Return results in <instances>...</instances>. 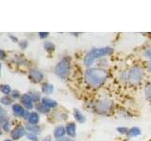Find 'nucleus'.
<instances>
[{
  "label": "nucleus",
  "instance_id": "nucleus-23",
  "mask_svg": "<svg viewBox=\"0 0 151 141\" xmlns=\"http://www.w3.org/2000/svg\"><path fill=\"white\" fill-rule=\"evenodd\" d=\"M1 103H3V105H9L12 103V99L11 98H9L8 96H4V97H2L1 98Z\"/></svg>",
  "mask_w": 151,
  "mask_h": 141
},
{
  "label": "nucleus",
  "instance_id": "nucleus-36",
  "mask_svg": "<svg viewBox=\"0 0 151 141\" xmlns=\"http://www.w3.org/2000/svg\"><path fill=\"white\" fill-rule=\"evenodd\" d=\"M9 38H11V39L13 41V42H16L17 41V39H16V38H14L13 36H9Z\"/></svg>",
  "mask_w": 151,
  "mask_h": 141
},
{
  "label": "nucleus",
  "instance_id": "nucleus-29",
  "mask_svg": "<svg viewBox=\"0 0 151 141\" xmlns=\"http://www.w3.org/2000/svg\"><path fill=\"white\" fill-rule=\"evenodd\" d=\"M19 46H20L22 49L27 48V41H21L20 42H19Z\"/></svg>",
  "mask_w": 151,
  "mask_h": 141
},
{
  "label": "nucleus",
  "instance_id": "nucleus-17",
  "mask_svg": "<svg viewBox=\"0 0 151 141\" xmlns=\"http://www.w3.org/2000/svg\"><path fill=\"white\" fill-rule=\"evenodd\" d=\"M36 108H37V110L42 113V114H46V113H48L50 111V109L47 106H45L44 103H37V105H36Z\"/></svg>",
  "mask_w": 151,
  "mask_h": 141
},
{
  "label": "nucleus",
  "instance_id": "nucleus-9",
  "mask_svg": "<svg viewBox=\"0 0 151 141\" xmlns=\"http://www.w3.org/2000/svg\"><path fill=\"white\" fill-rule=\"evenodd\" d=\"M21 101H22V103L24 105V106H25L27 109H32L33 108V103L34 102H33L31 96L28 93L24 94V95L21 97Z\"/></svg>",
  "mask_w": 151,
  "mask_h": 141
},
{
  "label": "nucleus",
  "instance_id": "nucleus-4",
  "mask_svg": "<svg viewBox=\"0 0 151 141\" xmlns=\"http://www.w3.org/2000/svg\"><path fill=\"white\" fill-rule=\"evenodd\" d=\"M144 77V72L140 67H132L127 72V80L132 85H136L142 81Z\"/></svg>",
  "mask_w": 151,
  "mask_h": 141
},
{
  "label": "nucleus",
  "instance_id": "nucleus-5",
  "mask_svg": "<svg viewBox=\"0 0 151 141\" xmlns=\"http://www.w3.org/2000/svg\"><path fill=\"white\" fill-rule=\"evenodd\" d=\"M113 103L110 100H99L94 103L93 108L99 114H108L111 110Z\"/></svg>",
  "mask_w": 151,
  "mask_h": 141
},
{
  "label": "nucleus",
  "instance_id": "nucleus-31",
  "mask_svg": "<svg viewBox=\"0 0 151 141\" xmlns=\"http://www.w3.org/2000/svg\"><path fill=\"white\" fill-rule=\"evenodd\" d=\"M48 34H49L48 32H40L39 37L41 38V39H45V38H46L47 36H48Z\"/></svg>",
  "mask_w": 151,
  "mask_h": 141
},
{
  "label": "nucleus",
  "instance_id": "nucleus-30",
  "mask_svg": "<svg viewBox=\"0 0 151 141\" xmlns=\"http://www.w3.org/2000/svg\"><path fill=\"white\" fill-rule=\"evenodd\" d=\"M12 97L13 99H18L19 97H20V93H19V91H17V90H14L12 92Z\"/></svg>",
  "mask_w": 151,
  "mask_h": 141
},
{
  "label": "nucleus",
  "instance_id": "nucleus-22",
  "mask_svg": "<svg viewBox=\"0 0 151 141\" xmlns=\"http://www.w3.org/2000/svg\"><path fill=\"white\" fill-rule=\"evenodd\" d=\"M28 94H29V95L31 96L32 100H33V102H34V103L39 102V100H40V94L38 93V92H29Z\"/></svg>",
  "mask_w": 151,
  "mask_h": 141
},
{
  "label": "nucleus",
  "instance_id": "nucleus-27",
  "mask_svg": "<svg viewBox=\"0 0 151 141\" xmlns=\"http://www.w3.org/2000/svg\"><path fill=\"white\" fill-rule=\"evenodd\" d=\"M117 131L120 134H127V132H129V130L126 127H119V128H117Z\"/></svg>",
  "mask_w": 151,
  "mask_h": 141
},
{
  "label": "nucleus",
  "instance_id": "nucleus-21",
  "mask_svg": "<svg viewBox=\"0 0 151 141\" xmlns=\"http://www.w3.org/2000/svg\"><path fill=\"white\" fill-rule=\"evenodd\" d=\"M145 97L148 100H151V84H147L145 88Z\"/></svg>",
  "mask_w": 151,
  "mask_h": 141
},
{
  "label": "nucleus",
  "instance_id": "nucleus-7",
  "mask_svg": "<svg viewBox=\"0 0 151 141\" xmlns=\"http://www.w3.org/2000/svg\"><path fill=\"white\" fill-rule=\"evenodd\" d=\"M29 77L31 78L33 82L40 83L41 81H42V79H44V74H42V73L39 70L32 69L29 70Z\"/></svg>",
  "mask_w": 151,
  "mask_h": 141
},
{
  "label": "nucleus",
  "instance_id": "nucleus-24",
  "mask_svg": "<svg viewBox=\"0 0 151 141\" xmlns=\"http://www.w3.org/2000/svg\"><path fill=\"white\" fill-rule=\"evenodd\" d=\"M2 124V129L5 131V132H9V129H11V125H9V122L8 121V120L6 121H4Z\"/></svg>",
  "mask_w": 151,
  "mask_h": 141
},
{
  "label": "nucleus",
  "instance_id": "nucleus-20",
  "mask_svg": "<svg viewBox=\"0 0 151 141\" xmlns=\"http://www.w3.org/2000/svg\"><path fill=\"white\" fill-rule=\"evenodd\" d=\"M44 48L47 52H53L55 50V45L52 43L51 41H45L44 43Z\"/></svg>",
  "mask_w": 151,
  "mask_h": 141
},
{
  "label": "nucleus",
  "instance_id": "nucleus-35",
  "mask_svg": "<svg viewBox=\"0 0 151 141\" xmlns=\"http://www.w3.org/2000/svg\"><path fill=\"white\" fill-rule=\"evenodd\" d=\"M51 137H50V136H46V137H45L44 138V140H42V141H51V139H50Z\"/></svg>",
  "mask_w": 151,
  "mask_h": 141
},
{
  "label": "nucleus",
  "instance_id": "nucleus-18",
  "mask_svg": "<svg viewBox=\"0 0 151 141\" xmlns=\"http://www.w3.org/2000/svg\"><path fill=\"white\" fill-rule=\"evenodd\" d=\"M42 91H44L45 93H51L52 91L54 90V86L53 85H51V84H48V83H45L42 85Z\"/></svg>",
  "mask_w": 151,
  "mask_h": 141
},
{
  "label": "nucleus",
  "instance_id": "nucleus-26",
  "mask_svg": "<svg viewBox=\"0 0 151 141\" xmlns=\"http://www.w3.org/2000/svg\"><path fill=\"white\" fill-rule=\"evenodd\" d=\"M144 56H145L146 58H148V59L151 60V49H146L144 52Z\"/></svg>",
  "mask_w": 151,
  "mask_h": 141
},
{
  "label": "nucleus",
  "instance_id": "nucleus-8",
  "mask_svg": "<svg viewBox=\"0 0 151 141\" xmlns=\"http://www.w3.org/2000/svg\"><path fill=\"white\" fill-rule=\"evenodd\" d=\"M12 111L14 113V115L17 117H21V118H27L28 115H29V114H27V112L25 108L21 106L20 105H17V103L12 105Z\"/></svg>",
  "mask_w": 151,
  "mask_h": 141
},
{
  "label": "nucleus",
  "instance_id": "nucleus-16",
  "mask_svg": "<svg viewBox=\"0 0 151 141\" xmlns=\"http://www.w3.org/2000/svg\"><path fill=\"white\" fill-rule=\"evenodd\" d=\"M139 135H141V130L137 127H133L129 130L127 132V135L130 136V137H134V136H138Z\"/></svg>",
  "mask_w": 151,
  "mask_h": 141
},
{
  "label": "nucleus",
  "instance_id": "nucleus-11",
  "mask_svg": "<svg viewBox=\"0 0 151 141\" xmlns=\"http://www.w3.org/2000/svg\"><path fill=\"white\" fill-rule=\"evenodd\" d=\"M66 133L68 134V135L72 136V137H74V136L76 135V132H77V126H76L75 123H73V122H70V123H68L67 125H66Z\"/></svg>",
  "mask_w": 151,
  "mask_h": 141
},
{
  "label": "nucleus",
  "instance_id": "nucleus-34",
  "mask_svg": "<svg viewBox=\"0 0 151 141\" xmlns=\"http://www.w3.org/2000/svg\"><path fill=\"white\" fill-rule=\"evenodd\" d=\"M147 69H148V72L151 73V62H149V63L147 64Z\"/></svg>",
  "mask_w": 151,
  "mask_h": 141
},
{
  "label": "nucleus",
  "instance_id": "nucleus-14",
  "mask_svg": "<svg viewBox=\"0 0 151 141\" xmlns=\"http://www.w3.org/2000/svg\"><path fill=\"white\" fill-rule=\"evenodd\" d=\"M27 129L29 132L30 134L33 135H39L41 133V128L38 125H32V124H27Z\"/></svg>",
  "mask_w": 151,
  "mask_h": 141
},
{
  "label": "nucleus",
  "instance_id": "nucleus-33",
  "mask_svg": "<svg viewBox=\"0 0 151 141\" xmlns=\"http://www.w3.org/2000/svg\"><path fill=\"white\" fill-rule=\"evenodd\" d=\"M0 54H1V58L3 59L5 58V53H4V51L3 50H0Z\"/></svg>",
  "mask_w": 151,
  "mask_h": 141
},
{
  "label": "nucleus",
  "instance_id": "nucleus-13",
  "mask_svg": "<svg viewBox=\"0 0 151 141\" xmlns=\"http://www.w3.org/2000/svg\"><path fill=\"white\" fill-rule=\"evenodd\" d=\"M42 103H44V105L48 108H54L58 105V103H57L56 101L52 100V99H49V98H45V97L42 99Z\"/></svg>",
  "mask_w": 151,
  "mask_h": 141
},
{
  "label": "nucleus",
  "instance_id": "nucleus-10",
  "mask_svg": "<svg viewBox=\"0 0 151 141\" xmlns=\"http://www.w3.org/2000/svg\"><path fill=\"white\" fill-rule=\"evenodd\" d=\"M27 120H28V122H29V124L37 125V123L40 120V117H39V115H38L37 112H31L30 114L28 115Z\"/></svg>",
  "mask_w": 151,
  "mask_h": 141
},
{
  "label": "nucleus",
  "instance_id": "nucleus-19",
  "mask_svg": "<svg viewBox=\"0 0 151 141\" xmlns=\"http://www.w3.org/2000/svg\"><path fill=\"white\" fill-rule=\"evenodd\" d=\"M0 89H1V92L3 94H5L6 96H8V94L12 93V88L11 87L9 86V85H1V87H0Z\"/></svg>",
  "mask_w": 151,
  "mask_h": 141
},
{
  "label": "nucleus",
  "instance_id": "nucleus-6",
  "mask_svg": "<svg viewBox=\"0 0 151 141\" xmlns=\"http://www.w3.org/2000/svg\"><path fill=\"white\" fill-rule=\"evenodd\" d=\"M27 135V131L26 129L24 128L23 126H17L16 128H14L12 132V134H11V136H12V138L14 139V140H17L19 138H21L23 137L24 135Z\"/></svg>",
  "mask_w": 151,
  "mask_h": 141
},
{
  "label": "nucleus",
  "instance_id": "nucleus-12",
  "mask_svg": "<svg viewBox=\"0 0 151 141\" xmlns=\"http://www.w3.org/2000/svg\"><path fill=\"white\" fill-rule=\"evenodd\" d=\"M65 133H66V129L63 126H58V127H56L54 130V135H55V137L58 139L63 138V136L65 135Z\"/></svg>",
  "mask_w": 151,
  "mask_h": 141
},
{
  "label": "nucleus",
  "instance_id": "nucleus-28",
  "mask_svg": "<svg viewBox=\"0 0 151 141\" xmlns=\"http://www.w3.org/2000/svg\"><path fill=\"white\" fill-rule=\"evenodd\" d=\"M27 138L29 140H32V141H38V137L36 135H33V134H28L27 135Z\"/></svg>",
  "mask_w": 151,
  "mask_h": 141
},
{
  "label": "nucleus",
  "instance_id": "nucleus-37",
  "mask_svg": "<svg viewBox=\"0 0 151 141\" xmlns=\"http://www.w3.org/2000/svg\"><path fill=\"white\" fill-rule=\"evenodd\" d=\"M4 141H12L11 139H6V140H4Z\"/></svg>",
  "mask_w": 151,
  "mask_h": 141
},
{
  "label": "nucleus",
  "instance_id": "nucleus-1",
  "mask_svg": "<svg viewBox=\"0 0 151 141\" xmlns=\"http://www.w3.org/2000/svg\"><path fill=\"white\" fill-rule=\"evenodd\" d=\"M85 81L89 86L93 88H99L106 82L108 78V73L105 70L92 68L88 69L85 72Z\"/></svg>",
  "mask_w": 151,
  "mask_h": 141
},
{
  "label": "nucleus",
  "instance_id": "nucleus-15",
  "mask_svg": "<svg viewBox=\"0 0 151 141\" xmlns=\"http://www.w3.org/2000/svg\"><path fill=\"white\" fill-rule=\"evenodd\" d=\"M74 116H75V119L77 120L78 122H80V123H83V122L85 121V117L83 116V114L80 111H78V109H76L74 111Z\"/></svg>",
  "mask_w": 151,
  "mask_h": 141
},
{
  "label": "nucleus",
  "instance_id": "nucleus-32",
  "mask_svg": "<svg viewBox=\"0 0 151 141\" xmlns=\"http://www.w3.org/2000/svg\"><path fill=\"white\" fill-rule=\"evenodd\" d=\"M56 141H75V140H74V139H71V138H66V137H64V138L57 139Z\"/></svg>",
  "mask_w": 151,
  "mask_h": 141
},
{
  "label": "nucleus",
  "instance_id": "nucleus-3",
  "mask_svg": "<svg viewBox=\"0 0 151 141\" xmlns=\"http://www.w3.org/2000/svg\"><path fill=\"white\" fill-rule=\"evenodd\" d=\"M71 69V58L68 56H65L63 59H60L58 64L55 67V73L59 77L65 79L70 73Z\"/></svg>",
  "mask_w": 151,
  "mask_h": 141
},
{
  "label": "nucleus",
  "instance_id": "nucleus-25",
  "mask_svg": "<svg viewBox=\"0 0 151 141\" xmlns=\"http://www.w3.org/2000/svg\"><path fill=\"white\" fill-rule=\"evenodd\" d=\"M0 111H1V115H0V121H1V123H3L4 121H6V118H5V111L3 108H0Z\"/></svg>",
  "mask_w": 151,
  "mask_h": 141
},
{
  "label": "nucleus",
  "instance_id": "nucleus-2",
  "mask_svg": "<svg viewBox=\"0 0 151 141\" xmlns=\"http://www.w3.org/2000/svg\"><path fill=\"white\" fill-rule=\"evenodd\" d=\"M111 47H102V48H93L86 55L84 58V64L86 67H91L96 58H100L104 56H108L112 53Z\"/></svg>",
  "mask_w": 151,
  "mask_h": 141
}]
</instances>
